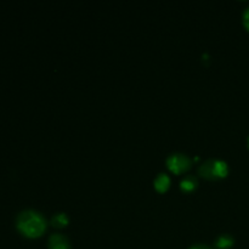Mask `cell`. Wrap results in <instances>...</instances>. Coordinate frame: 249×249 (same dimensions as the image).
<instances>
[{
	"label": "cell",
	"instance_id": "7a4b0ae2",
	"mask_svg": "<svg viewBox=\"0 0 249 249\" xmlns=\"http://www.w3.org/2000/svg\"><path fill=\"white\" fill-rule=\"evenodd\" d=\"M167 164L168 168H169L172 172L179 174V173L184 172V170H186L187 168L190 167L191 160H190V158L187 157V156L181 155V153H175V155H172L168 158Z\"/></svg>",
	"mask_w": 249,
	"mask_h": 249
},
{
	"label": "cell",
	"instance_id": "ba28073f",
	"mask_svg": "<svg viewBox=\"0 0 249 249\" xmlns=\"http://www.w3.org/2000/svg\"><path fill=\"white\" fill-rule=\"evenodd\" d=\"M67 223H68V218L63 213H58V214H55V215H53V225L63 226V225H66Z\"/></svg>",
	"mask_w": 249,
	"mask_h": 249
},
{
	"label": "cell",
	"instance_id": "30bf717a",
	"mask_svg": "<svg viewBox=\"0 0 249 249\" xmlns=\"http://www.w3.org/2000/svg\"><path fill=\"white\" fill-rule=\"evenodd\" d=\"M190 249H209L207 246H195V247L190 248Z\"/></svg>",
	"mask_w": 249,
	"mask_h": 249
},
{
	"label": "cell",
	"instance_id": "6da1fadb",
	"mask_svg": "<svg viewBox=\"0 0 249 249\" xmlns=\"http://www.w3.org/2000/svg\"><path fill=\"white\" fill-rule=\"evenodd\" d=\"M17 228L28 237H38L45 230V219L36 211H24L17 216Z\"/></svg>",
	"mask_w": 249,
	"mask_h": 249
},
{
	"label": "cell",
	"instance_id": "52a82bcc",
	"mask_svg": "<svg viewBox=\"0 0 249 249\" xmlns=\"http://www.w3.org/2000/svg\"><path fill=\"white\" fill-rule=\"evenodd\" d=\"M197 185V181L195 178H185L184 180L181 181V189L185 190V191H191V190H194L195 187H196Z\"/></svg>",
	"mask_w": 249,
	"mask_h": 249
},
{
	"label": "cell",
	"instance_id": "5b68a950",
	"mask_svg": "<svg viewBox=\"0 0 249 249\" xmlns=\"http://www.w3.org/2000/svg\"><path fill=\"white\" fill-rule=\"evenodd\" d=\"M214 177H225L228 174V165L224 160H213Z\"/></svg>",
	"mask_w": 249,
	"mask_h": 249
},
{
	"label": "cell",
	"instance_id": "9c48e42d",
	"mask_svg": "<svg viewBox=\"0 0 249 249\" xmlns=\"http://www.w3.org/2000/svg\"><path fill=\"white\" fill-rule=\"evenodd\" d=\"M243 22H245V26L249 29V7H247L246 11L243 12Z\"/></svg>",
	"mask_w": 249,
	"mask_h": 249
},
{
	"label": "cell",
	"instance_id": "277c9868",
	"mask_svg": "<svg viewBox=\"0 0 249 249\" xmlns=\"http://www.w3.org/2000/svg\"><path fill=\"white\" fill-rule=\"evenodd\" d=\"M169 184H170V179L168 178V175L165 174H160L155 180V186L160 192H164L165 190L169 187Z\"/></svg>",
	"mask_w": 249,
	"mask_h": 249
},
{
	"label": "cell",
	"instance_id": "3957f363",
	"mask_svg": "<svg viewBox=\"0 0 249 249\" xmlns=\"http://www.w3.org/2000/svg\"><path fill=\"white\" fill-rule=\"evenodd\" d=\"M49 248L50 249H70V243L67 238L62 235L55 233L50 237L49 241Z\"/></svg>",
	"mask_w": 249,
	"mask_h": 249
},
{
	"label": "cell",
	"instance_id": "8992f818",
	"mask_svg": "<svg viewBox=\"0 0 249 249\" xmlns=\"http://www.w3.org/2000/svg\"><path fill=\"white\" fill-rule=\"evenodd\" d=\"M233 245V240L230 236H220L219 240L216 241V246L220 249H228Z\"/></svg>",
	"mask_w": 249,
	"mask_h": 249
},
{
	"label": "cell",
	"instance_id": "8fae6325",
	"mask_svg": "<svg viewBox=\"0 0 249 249\" xmlns=\"http://www.w3.org/2000/svg\"><path fill=\"white\" fill-rule=\"evenodd\" d=\"M248 146H249V138H248Z\"/></svg>",
	"mask_w": 249,
	"mask_h": 249
}]
</instances>
